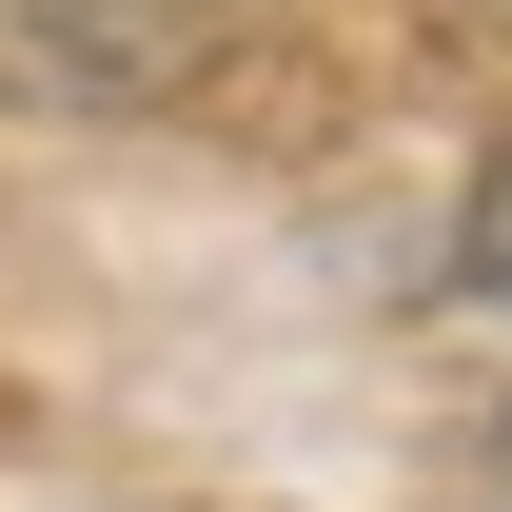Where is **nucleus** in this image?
<instances>
[{"mask_svg": "<svg viewBox=\"0 0 512 512\" xmlns=\"http://www.w3.org/2000/svg\"><path fill=\"white\" fill-rule=\"evenodd\" d=\"M493 453H512V414H493Z\"/></svg>", "mask_w": 512, "mask_h": 512, "instance_id": "2", "label": "nucleus"}, {"mask_svg": "<svg viewBox=\"0 0 512 512\" xmlns=\"http://www.w3.org/2000/svg\"><path fill=\"white\" fill-rule=\"evenodd\" d=\"M473 296H512V158L473 178Z\"/></svg>", "mask_w": 512, "mask_h": 512, "instance_id": "1", "label": "nucleus"}]
</instances>
